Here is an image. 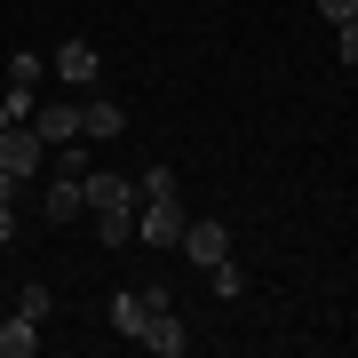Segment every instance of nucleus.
Returning <instances> with one entry per match:
<instances>
[{
	"label": "nucleus",
	"mask_w": 358,
	"mask_h": 358,
	"mask_svg": "<svg viewBox=\"0 0 358 358\" xmlns=\"http://www.w3.org/2000/svg\"><path fill=\"white\" fill-rule=\"evenodd\" d=\"M0 167H8L16 183H32L40 167H48V143L32 136V120H8V128H0Z\"/></svg>",
	"instance_id": "f257e3e1"
},
{
	"label": "nucleus",
	"mask_w": 358,
	"mask_h": 358,
	"mask_svg": "<svg viewBox=\"0 0 358 358\" xmlns=\"http://www.w3.org/2000/svg\"><path fill=\"white\" fill-rule=\"evenodd\" d=\"M183 223H192V207H183V199H143L136 239H143V247H183Z\"/></svg>",
	"instance_id": "f03ea898"
},
{
	"label": "nucleus",
	"mask_w": 358,
	"mask_h": 358,
	"mask_svg": "<svg viewBox=\"0 0 358 358\" xmlns=\"http://www.w3.org/2000/svg\"><path fill=\"white\" fill-rule=\"evenodd\" d=\"M32 136L48 143V152H56V143H80V103H72V96H56V103H32Z\"/></svg>",
	"instance_id": "7ed1b4c3"
},
{
	"label": "nucleus",
	"mask_w": 358,
	"mask_h": 358,
	"mask_svg": "<svg viewBox=\"0 0 358 358\" xmlns=\"http://www.w3.org/2000/svg\"><path fill=\"white\" fill-rule=\"evenodd\" d=\"M183 255H192L199 271H215V263L231 255V231H223L215 215H192V223H183Z\"/></svg>",
	"instance_id": "20e7f679"
},
{
	"label": "nucleus",
	"mask_w": 358,
	"mask_h": 358,
	"mask_svg": "<svg viewBox=\"0 0 358 358\" xmlns=\"http://www.w3.org/2000/svg\"><path fill=\"white\" fill-rule=\"evenodd\" d=\"M136 343H143V350H159V358H183V350H192V327H183V319H176V303H167V310H152V319H143Z\"/></svg>",
	"instance_id": "39448f33"
},
{
	"label": "nucleus",
	"mask_w": 358,
	"mask_h": 358,
	"mask_svg": "<svg viewBox=\"0 0 358 358\" xmlns=\"http://www.w3.org/2000/svg\"><path fill=\"white\" fill-rule=\"evenodd\" d=\"M72 215H88V192H80V176H48V199H40V223L64 231Z\"/></svg>",
	"instance_id": "423d86ee"
},
{
	"label": "nucleus",
	"mask_w": 358,
	"mask_h": 358,
	"mask_svg": "<svg viewBox=\"0 0 358 358\" xmlns=\"http://www.w3.org/2000/svg\"><path fill=\"white\" fill-rule=\"evenodd\" d=\"M80 192H88V207H96V215H103V207H143V192H136L128 176H96V167L80 176Z\"/></svg>",
	"instance_id": "0eeeda50"
},
{
	"label": "nucleus",
	"mask_w": 358,
	"mask_h": 358,
	"mask_svg": "<svg viewBox=\"0 0 358 358\" xmlns=\"http://www.w3.org/2000/svg\"><path fill=\"white\" fill-rule=\"evenodd\" d=\"M120 128H128V112H120L112 96H96V103H80V136H88V143H103V136H120Z\"/></svg>",
	"instance_id": "6e6552de"
},
{
	"label": "nucleus",
	"mask_w": 358,
	"mask_h": 358,
	"mask_svg": "<svg viewBox=\"0 0 358 358\" xmlns=\"http://www.w3.org/2000/svg\"><path fill=\"white\" fill-rule=\"evenodd\" d=\"M56 80H64V88H88L96 80V48L88 40H64V48H56Z\"/></svg>",
	"instance_id": "1a4fd4ad"
},
{
	"label": "nucleus",
	"mask_w": 358,
	"mask_h": 358,
	"mask_svg": "<svg viewBox=\"0 0 358 358\" xmlns=\"http://www.w3.org/2000/svg\"><path fill=\"white\" fill-rule=\"evenodd\" d=\"M40 350V319H24V310H16L8 327H0V358H32Z\"/></svg>",
	"instance_id": "9d476101"
},
{
	"label": "nucleus",
	"mask_w": 358,
	"mask_h": 358,
	"mask_svg": "<svg viewBox=\"0 0 358 358\" xmlns=\"http://www.w3.org/2000/svg\"><path fill=\"white\" fill-rule=\"evenodd\" d=\"M40 72H48V64H40L32 48H16L8 56V96H40Z\"/></svg>",
	"instance_id": "9b49d317"
},
{
	"label": "nucleus",
	"mask_w": 358,
	"mask_h": 358,
	"mask_svg": "<svg viewBox=\"0 0 358 358\" xmlns=\"http://www.w3.org/2000/svg\"><path fill=\"white\" fill-rule=\"evenodd\" d=\"M143 319H152V303H143V294H112V327L128 334V343L143 334Z\"/></svg>",
	"instance_id": "f8f14e48"
},
{
	"label": "nucleus",
	"mask_w": 358,
	"mask_h": 358,
	"mask_svg": "<svg viewBox=\"0 0 358 358\" xmlns=\"http://www.w3.org/2000/svg\"><path fill=\"white\" fill-rule=\"evenodd\" d=\"M128 231H136V207H103V215H96V239L103 247H128Z\"/></svg>",
	"instance_id": "ddd939ff"
},
{
	"label": "nucleus",
	"mask_w": 358,
	"mask_h": 358,
	"mask_svg": "<svg viewBox=\"0 0 358 358\" xmlns=\"http://www.w3.org/2000/svg\"><path fill=\"white\" fill-rule=\"evenodd\" d=\"M136 192H143V199H183V183H176V167H152Z\"/></svg>",
	"instance_id": "4468645a"
},
{
	"label": "nucleus",
	"mask_w": 358,
	"mask_h": 358,
	"mask_svg": "<svg viewBox=\"0 0 358 358\" xmlns=\"http://www.w3.org/2000/svg\"><path fill=\"white\" fill-rule=\"evenodd\" d=\"M48 303H56V294L40 287V279H24V294H16V310H24V319H48Z\"/></svg>",
	"instance_id": "2eb2a0df"
},
{
	"label": "nucleus",
	"mask_w": 358,
	"mask_h": 358,
	"mask_svg": "<svg viewBox=\"0 0 358 358\" xmlns=\"http://www.w3.org/2000/svg\"><path fill=\"white\" fill-rule=\"evenodd\" d=\"M334 32H343V40H334V48H343V64H358V16H343Z\"/></svg>",
	"instance_id": "dca6fc26"
},
{
	"label": "nucleus",
	"mask_w": 358,
	"mask_h": 358,
	"mask_svg": "<svg viewBox=\"0 0 358 358\" xmlns=\"http://www.w3.org/2000/svg\"><path fill=\"white\" fill-rule=\"evenodd\" d=\"M319 16H327V24H343V16H358V0H319Z\"/></svg>",
	"instance_id": "f3484780"
},
{
	"label": "nucleus",
	"mask_w": 358,
	"mask_h": 358,
	"mask_svg": "<svg viewBox=\"0 0 358 358\" xmlns=\"http://www.w3.org/2000/svg\"><path fill=\"white\" fill-rule=\"evenodd\" d=\"M16 239V207H0V247H8Z\"/></svg>",
	"instance_id": "a211bd4d"
},
{
	"label": "nucleus",
	"mask_w": 358,
	"mask_h": 358,
	"mask_svg": "<svg viewBox=\"0 0 358 358\" xmlns=\"http://www.w3.org/2000/svg\"><path fill=\"white\" fill-rule=\"evenodd\" d=\"M8 120H16V112H8V88H0V128H8Z\"/></svg>",
	"instance_id": "6ab92c4d"
}]
</instances>
